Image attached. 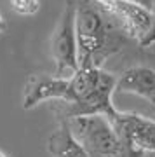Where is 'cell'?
Returning a JSON list of instances; mask_svg holds the SVG:
<instances>
[{"label":"cell","instance_id":"obj_1","mask_svg":"<svg viewBox=\"0 0 155 157\" xmlns=\"http://www.w3.org/2000/svg\"><path fill=\"white\" fill-rule=\"evenodd\" d=\"M75 32L78 45V67L103 68L110 56L117 54L126 44L115 17L96 0H75Z\"/></svg>","mask_w":155,"mask_h":157},{"label":"cell","instance_id":"obj_2","mask_svg":"<svg viewBox=\"0 0 155 157\" xmlns=\"http://www.w3.org/2000/svg\"><path fill=\"white\" fill-rule=\"evenodd\" d=\"M117 78L103 68H80L68 77L66 98L56 108L59 121L84 115H105L112 119L119 110L113 105Z\"/></svg>","mask_w":155,"mask_h":157},{"label":"cell","instance_id":"obj_3","mask_svg":"<svg viewBox=\"0 0 155 157\" xmlns=\"http://www.w3.org/2000/svg\"><path fill=\"white\" fill-rule=\"evenodd\" d=\"M68 126L91 157H136L124 147L110 119L105 115H84L68 119Z\"/></svg>","mask_w":155,"mask_h":157},{"label":"cell","instance_id":"obj_4","mask_svg":"<svg viewBox=\"0 0 155 157\" xmlns=\"http://www.w3.org/2000/svg\"><path fill=\"white\" fill-rule=\"evenodd\" d=\"M115 17L126 37L139 47L148 49L155 44V12L152 7L133 0H96Z\"/></svg>","mask_w":155,"mask_h":157},{"label":"cell","instance_id":"obj_5","mask_svg":"<svg viewBox=\"0 0 155 157\" xmlns=\"http://www.w3.org/2000/svg\"><path fill=\"white\" fill-rule=\"evenodd\" d=\"M75 9L77 2L66 0L51 37V56L56 65V77L68 78L80 70L78 67V45L75 32Z\"/></svg>","mask_w":155,"mask_h":157},{"label":"cell","instance_id":"obj_6","mask_svg":"<svg viewBox=\"0 0 155 157\" xmlns=\"http://www.w3.org/2000/svg\"><path fill=\"white\" fill-rule=\"evenodd\" d=\"M113 129L131 154L143 157L146 152H155V121L138 113L119 112L110 119Z\"/></svg>","mask_w":155,"mask_h":157},{"label":"cell","instance_id":"obj_7","mask_svg":"<svg viewBox=\"0 0 155 157\" xmlns=\"http://www.w3.org/2000/svg\"><path fill=\"white\" fill-rule=\"evenodd\" d=\"M66 82L68 78L47 75V73L30 75L25 84V93H23V108L32 110L44 101H59V103L65 101Z\"/></svg>","mask_w":155,"mask_h":157},{"label":"cell","instance_id":"obj_8","mask_svg":"<svg viewBox=\"0 0 155 157\" xmlns=\"http://www.w3.org/2000/svg\"><path fill=\"white\" fill-rule=\"evenodd\" d=\"M119 93H129L146 100L155 110V68L131 67L117 78Z\"/></svg>","mask_w":155,"mask_h":157},{"label":"cell","instance_id":"obj_9","mask_svg":"<svg viewBox=\"0 0 155 157\" xmlns=\"http://www.w3.org/2000/svg\"><path fill=\"white\" fill-rule=\"evenodd\" d=\"M47 150L52 157H91L73 136L68 121H59L47 140Z\"/></svg>","mask_w":155,"mask_h":157},{"label":"cell","instance_id":"obj_10","mask_svg":"<svg viewBox=\"0 0 155 157\" xmlns=\"http://www.w3.org/2000/svg\"><path fill=\"white\" fill-rule=\"evenodd\" d=\"M11 7L21 16H33L40 9V0H9Z\"/></svg>","mask_w":155,"mask_h":157},{"label":"cell","instance_id":"obj_11","mask_svg":"<svg viewBox=\"0 0 155 157\" xmlns=\"http://www.w3.org/2000/svg\"><path fill=\"white\" fill-rule=\"evenodd\" d=\"M133 2H138V4H141V6L152 7V6H153V2H155V0H133Z\"/></svg>","mask_w":155,"mask_h":157},{"label":"cell","instance_id":"obj_12","mask_svg":"<svg viewBox=\"0 0 155 157\" xmlns=\"http://www.w3.org/2000/svg\"><path fill=\"white\" fill-rule=\"evenodd\" d=\"M6 30V21H4V17H2V14H0V33Z\"/></svg>","mask_w":155,"mask_h":157},{"label":"cell","instance_id":"obj_13","mask_svg":"<svg viewBox=\"0 0 155 157\" xmlns=\"http://www.w3.org/2000/svg\"><path fill=\"white\" fill-rule=\"evenodd\" d=\"M0 157H9V155H7L6 152H4V150H2V148H0Z\"/></svg>","mask_w":155,"mask_h":157}]
</instances>
